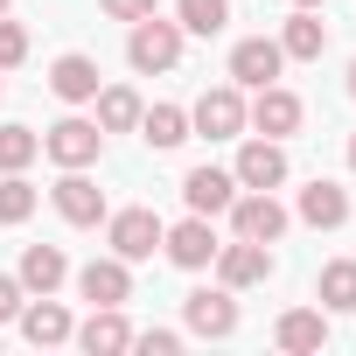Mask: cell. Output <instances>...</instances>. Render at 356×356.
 Returning a JSON list of instances; mask_svg holds the SVG:
<instances>
[{
  "label": "cell",
  "instance_id": "cell-2",
  "mask_svg": "<svg viewBox=\"0 0 356 356\" xmlns=\"http://www.w3.org/2000/svg\"><path fill=\"white\" fill-rule=\"evenodd\" d=\"M224 217H231V231H238V238H252V245H280V238H286V224H293V217H286V203H280L273 189H238V203H231Z\"/></svg>",
  "mask_w": 356,
  "mask_h": 356
},
{
  "label": "cell",
  "instance_id": "cell-14",
  "mask_svg": "<svg viewBox=\"0 0 356 356\" xmlns=\"http://www.w3.org/2000/svg\"><path fill=\"white\" fill-rule=\"evenodd\" d=\"M182 203H189L196 217H224V210L238 203V175H231V168H210V161L189 168V175H182Z\"/></svg>",
  "mask_w": 356,
  "mask_h": 356
},
{
  "label": "cell",
  "instance_id": "cell-6",
  "mask_svg": "<svg viewBox=\"0 0 356 356\" xmlns=\"http://www.w3.org/2000/svg\"><path fill=\"white\" fill-rule=\"evenodd\" d=\"M189 133H203V140H238V133H245V91H238V84H210V91L189 105Z\"/></svg>",
  "mask_w": 356,
  "mask_h": 356
},
{
  "label": "cell",
  "instance_id": "cell-20",
  "mask_svg": "<svg viewBox=\"0 0 356 356\" xmlns=\"http://www.w3.org/2000/svg\"><path fill=\"white\" fill-rule=\"evenodd\" d=\"M15 280H22L29 293H56V286L70 280V259H63V245H29V252H22V266H15Z\"/></svg>",
  "mask_w": 356,
  "mask_h": 356
},
{
  "label": "cell",
  "instance_id": "cell-11",
  "mask_svg": "<svg viewBox=\"0 0 356 356\" xmlns=\"http://www.w3.org/2000/svg\"><path fill=\"white\" fill-rule=\"evenodd\" d=\"M280 70H286V49H280L273 35H245V42L231 49V84H238V91L280 84Z\"/></svg>",
  "mask_w": 356,
  "mask_h": 356
},
{
  "label": "cell",
  "instance_id": "cell-27",
  "mask_svg": "<svg viewBox=\"0 0 356 356\" xmlns=\"http://www.w3.org/2000/svg\"><path fill=\"white\" fill-rule=\"evenodd\" d=\"M35 182H29V175H0V224H29L35 217Z\"/></svg>",
  "mask_w": 356,
  "mask_h": 356
},
{
  "label": "cell",
  "instance_id": "cell-15",
  "mask_svg": "<svg viewBox=\"0 0 356 356\" xmlns=\"http://www.w3.org/2000/svg\"><path fill=\"white\" fill-rule=\"evenodd\" d=\"M231 175H238V189H280V182H286V147L259 133V140H245V147H238Z\"/></svg>",
  "mask_w": 356,
  "mask_h": 356
},
{
  "label": "cell",
  "instance_id": "cell-34",
  "mask_svg": "<svg viewBox=\"0 0 356 356\" xmlns=\"http://www.w3.org/2000/svg\"><path fill=\"white\" fill-rule=\"evenodd\" d=\"M349 98H356V63H349Z\"/></svg>",
  "mask_w": 356,
  "mask_h": 356
},
{
  "label": "cell",
  "instance_id": "cell-10",
  "mask_svg": "<svg viewBox=\"0 0 356 356\" xmlns=\"http://www.w3.org/2000/svg\"><path fill=\"white\" fill-rule=\"evenodd\" d=\"M217 245H224V238H217V231H210V217H196V210H189L182 224H168V231H161V252L182 266V273H203V266L217 259Z\"/></svg>",
  "mask_w": 356,
  "mask_h": 356
},
{
  "label": "cell",
  "instance_id": "cell-4",
  "mask_svg": "<svg viewBox=\"0 0 356 356\" xmlns=\"http://www.w3.org/2000/svg\"><path fill=\"white\" fill-rule=\"evenodd\" d=\"M42 154H49L56 168H91V161L105 154V126L84 119V112H70V119H56V126L42 133Z\"/></svg>",
  "mask_w": 356,
  "mask_h": 356
},
{
  "label": "cell",
  "instance_id": "cell-13",
  "mask_svg": "<svg viewBox=\"0 0 356 356\" xmlns=\"http://www.w3.org/2000/svg\"><path fill=\"white\" fill-rule=\"evenodd\" d=\"M15 328H22V342H35V349H56V342H70V307L63 300H49V293H29L22 300V314H15Z\"/></svg>",
  "mask_w": 356,
  "mask_h": 356
},
{
  "label": "cell",
  "instance_id": "cell-16",
  "mask_svg": "<svg viewBox=\"0 0 356 356\" xmlns=\"http://www.w3.org/2000/svg\"><path fill=\"white\" fill-rule=\"evenodd\" d=\"M70 342H77L84 356H119V349H133V321H126L119 307H91V314L70 328Z\"/></svg>",
  "mask_w": 356,
  "mask_h": 356
},
{
  "label": "cell",
  "instance_id": "cell-29",
  "mask_svg": "<svg viewBox=\"0 0 356 356\" xmlns=\"http://www.w3.org/2000/svg\"><path fill=\"white\" fill-rule=\"evenodd\" d=\"M133 349H154V356H175V349H182V328H133Z\"/></svg>",
  "mask_w": 356,
  "mask_h": 356
},
{
  "label": "cell",
  "instance_id": "cell-24",
  "mask_svg": "<svg viewBox=\"0 0 356 356\" xmlns=\"http://www.w3.org/2000/svg\"><path fill=\"white\" fill-rule=\"evenodd\" d=\"M140 140H147L154 154L182 147V140H189V112H182V105H147V112H140Z\"/></svg>",
  "mask_w": 356,
  "mask_h": 356
},
{
  "label": "cell",
  "instance_id": "cell-19",
  "mask_svg": "<svg viewBox=\"0 0 356 356\" xmlns=\"http://www.w3.org/2000/svg\"><path fill=\"white\" fill-rule=\"evenodd\" d=\"M293 217L300 224H314V231H335V224H349V189H335V182H314L300 189V203H293Z\"/></svg>",
  "mask_w": 356,
  "mask_h": 356
},
{
  "label": "cell",
  "instance_id": "cell-17",
  "mask_svg": "<svg viewBox=\"0 0 356 356\" xmlns=\"http://www.w3.org/2000/svg\"><path fill=\"white\" fill-rule=\"evenodd\" d=\"M273 342L286 349V356H314V349H328V307L314 300V307H286L280 321H273Z\"/></svg>",
  "mask_w": 356,
  "mask_h": 356
},
{
  "label": "cell",
  "instance_id": "cell-33",
  "mask_svg": "<svg viewBox=\"0 0 356 356\" xmlns=\"http://www.w3.org/2000/svg\"><path fill=\"white\" fill-rule=\"evenodd\" d=\"M349 168H356V133H349Z\"/></svg>",
  "mask_w": 356,
  "mask_h": 356
},
{
  "label": "cell",
  "instance_id": "cell-28",
  "mask_svg": "<svg viewBox=\"0 0 356 356\" xmlns=\"http://www.w3.org/2000/svg\"><path fill=\"white\" fill-rule=\"evenodd\" d=\"M15 63H29V29L15 15H0V70H15Z\"/></svg>",
  "mask_w": 356,
  "mask_h": 356
},
{
  "label": "cell",
  "instance_id": "cell-31",
  "mask_svg": "<svg viewBox=\"0 0 356 356\" xmlns=\"http://www.w3.org/2000/svg\"><path fill=\"white\" fill-rule=\"evenodd\" d=\"M154 8H161V0H105L112 22H140V15H154Z\"/></svg>",
  "mask_w": 356,
  "mask_h": 356
},
{
  "label": "cell",
  "instance_id": "cell-9",
  "mask_svg": "<svg viewBox=\"0 0 356 356\" xmlns=\"http://www.w3.org/2000/svg\"><path fill=\"white\" fill-rule=\"evenodd\" d=\"M49 203H56V217L77 224V231H98V224H105V189L91 182L84 168H63V182L49 189Z\"/></svg>",
  "mask_w": 356,
  "mask_h": 356
},
{
  "label": "cell",
  "instance_id": "cell-18",
  "mask_svg": "<svg viewBox=\"0 0 356 356\" xmlns=\"http://www.w3.org/2000/svg\"><path fill=\"white\" fill-rule=\"evenodd\" d=\"M98 84H105V77H98V56H84V49H70V56L49 63V91H56L63 105H91Z\"/></svg>",
  "mask_w": 356,
  "mask_h": 356
},
{
  "label": "cell",
  "instance_id": "cell-8",
  "mask_svg": "<svg viewBox=\"0 0 356 356\" xmlns=\"http://www.w3.org/2000/svg\"><path fill=\"white\" fill-rule=\"evenodd\" d=\"M182 321H189V335L224 342V335H238V293H231V286H196V293L182 300Z\"/></svg>",
  "mask_w": 356,
  "mask_h": 356
},
{
  "label": "cell",
  "instance_id": "cell-1",
  "mask_svg": "<svg viewBox=\"0 0 356 356\" xmlns=\"http://www.w3.org/2000/svg\"><path fill=\"white\" fill-rule=\"evenodd\" d=\"M182 22H161V15H140L133 22V35H126V63L140 70V77H161V70H175L182 63Z\"/></svg>",
  "mask_w": 356,
  "mask_h": 356
},
{
  "label": "cell",
  "instance_id": "cell-5",
  "mask_svg": "<svg viewBox=\"0 0 356 356\" xmlns=\"http://www.w3.org/2000/svg\"><path fill=\"white\" fill-rule=\"evenodd\" d=\"M161 231H168V224H161L154 210H140V203H133V210H105V245H112L126 266L154 259V252H161Z\"/></svg>",
  "mask_w": 356,
  "mask_h": 356
},
{
  "label": "cell",
  "instance_id": "cell-30",
  "mask_svg": "<svg viewBox=\"0 0 356 356\" xmlns=\"http://www.w3.org/2000/svg\"><path fill=\"white\" fill-rule=\"evenodd\" d=\"M22 300H29V286H22L15 273H0V328H8V321L22 314Z\"/></svg>",
  "mask_w": 356,
  "mask_h": 356
},
{
  "label": "cell",
  "instance_id": "cell-22",
  "mask_svg": "<svg viewBox=\"0 0 356 356\" xmlns=\"http://www.w3.org/2000/svg\"><path fill=\"white\" fill-rule=\"evenodd\" d=\"M91 105H98V126H105V133H140V112H147V105H140L133 84H98Z\"/></svg>",
  "mask_w": 356,
  "mask_h": 356
},
{
  "label": "cell",
  "instance_id": "cell-32",
  "mask_svg": "<svg viewBox=\"0 0 356 356\" xmlns=\"http://www.w3.org/2000/svg\"><path fill=\"white\" fill-rule=\"evenodd\" d=\"M293 8H328V0H293Z\"/></svg>",
  "mask_w": 356,
  "mask_h": 356
},
{
  "label": "cell",
  "instance_id": "cell-35",
  "mask_svg": "<svg viewBox=\"0 0 356 356\" xmlns=\"http://www.w3.org/2000/svg\"><path fill=\"white\" fill-rule=\"evenodd\" d=\"M0 15H8V0H0Z\"/></svg>",
  "mask_w": 356,
  "mask_h": 356
},
{
  "label": "cell",
  "instance_id": "cell-23",
  "mask_svg": "<svg viewBox=\"0 0 356 356\" xmlns=\"http://www.w3.org/2000/svg\"><path fill=\"white\" fill-rule=\"evenodd\" d=\"M314 300L328 314H356V259H328L321 280H314Z\"/></svg>",
  "mask_w": 356,
  "mask_h": 356
},
{
  "label": "cell",
  "instance_id": "cell-12",
  "mask_svg": "<svg viewBox=\"0 0 356 356\" xmlns=\"http://www.w3.org/2000/svg\"><path fill=\"white\" fill-rule=\"evenodd\" d=\"M77 293L91 300V307H126L133 300V266L112 252V259H91V266H77Z\"/></svg>",
  "mask_w": 356,
  "mask_h": 356
},
{
  "label": "cell",
  "instance_id": "cell-7",
  "mask_svg": "<svg viewBox=\"0 0 356 356\" xmlns=\"http://www.w3.org/2000/svg\"><path fill=\"white\" fill-rule=\"evenodd\" d=\"M217 286H231V293H245V286H266L273 280V245H252V238H231V245H217Z\"/></svg>",
  "mask_w": 356,
  "mask_h": 356
},
{
  "label": "cell",
  "instance_id": "cell-21",
  "mask_svg": "<svg viewBox=\"0 0 356 356\" xmlns=\"http://www.w3.org/2000/svg\"><path fill=\"white\" fill-rule=\"evenodd\" d=\"M280 49H286V63H321V49H328V22H321L314 8H300V15L280 29Z\"/></svg>",
  "mask_w": 356,
  "mask_h": 356
},
{
  "label": "cell",
  "instance_id": "cell-26",
  "mask_svg": "<svg viewBox=\"0 0 356 356\" xmlns=\"http://www.w3.org/2000/svg\"><path fill=\"white\" fill-rule=\"evenodd\" d=\"M35 154H42V133L35 126H0V175H22Z\"/></svg>",
  "mask_w": 356,
  "mask_h": 356
},
{
  "label": "cell",
  "instance_id": "cell-25",
  "mask_svg": "<svg viewBox=\"0 0 356 356\" xmlns=\"http://www.w3.org/2000/svg\"><path fill=\"white\" fill-rule=\"evenodd\" d=\"M175 22H182V35H224L231 0H175Z\"/></svg>",
  "mask_w": 356,
  "mask_h": 356
},
{
  "label": "cell",
  "instance_id": "cell-3",
  "mask_svg": "<svg viewBox=\"0 0 356 356\" xmlns=\"http://www.w3.org/2000/svg\"><path fill=\"white\" fill-rule=\"evenodd\" d=\"M300 119H307V105H300L286 84H259V91L245 98V126H252V133H266V140H293V133H300Z\"/></svg>",
  "mask_w": 356,
  "mask_h": 356
}]
</instances>
